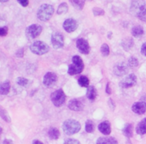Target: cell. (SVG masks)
I'll list each match as a JSON object with an SVG mask.
<instances>
[{
	"label": "cell",
	"instance_id": "obj_17",
	"mask_svg": "<svg viewBox=\"0 0 146 144\" xmlns=\"http://www.w3.org/2000/svg\"><path fill=\"white\" fill-rule=\"evenodd\" d=\"M96 144H118L114 137H100L96 141Z\"/></svg>",
	"mask_w": 146,
	"mask_h": 144
},
{
	"label": "cell",
	"instance_id": "obj_27",
	"mask_svg": "<svg viewBox=\"0 0 146 144\" xmlns=\"http://www.w3.org/2000/svg\"><path fill=\"white\" fill-rule=\"evenodd\" d=\"M133 45V40L131 38H126L122 42V46L125 50H129Z\"/></svg>",
	"mask_w": 146,
	"mask_h": 144
},
{
	"label": "cell",
	"instance_id": "obj_2",
	"mask_svg": "<svg viewBox=\"0 0 146 144\" xmlns=\"http://www.w3.org/2000/svg\"><path fill=\"white\" fill-rule=\"evenodd\" d=\"M72 64L70 65L69 66L67 73L70 75H75L82 73L85 67V65L82 58L80 56L75 55L72 57Z\"/></svg>",
	"mask_w": 146,
	"mask_h": 144
},
{
	"label": "cell",
	"instance_id": "obj_1",
	"mask_svg": "<svg viewBox=\"0 0 146 144\" xmlns=\"http://www.w3.org/2000/svg\"><path fill=\"white\" fill-rule=\"evenodd\" d=\"M54 7L49 4H43L37 10L36 16L42 22H47L50 20L54 14Z\"/></svg>",
	"mask_w": 146,
	"mask_h": 144
},
{
	"label": "cell",
	"instance_id": "obj_15",
	"mask_svg": "<svg viewBox=\"0 0 146 144\" xmlns=\"http://www.w3.org/2000/svg\"><path fill=\"white\" fill-rule=\"evenodd\" d=\"M132 111L138 115H143L146 112V103L136 102L132 105Z\"/></svg>",
	"mask_w": 146,
	"mask_h": 144
},
{
	"label": "cell",
	"instance_id": "obj_9",
	"mask_svg": "<svg viewBox=\"0 0 146 144\" xmlns=\"http://www.w3.org/2000/svg\"><path fill=\"white\" fill-rule=\"evenodd\" d=\"M57 75L54 73L49 72L43 77V84L47 87H52L57 83Z\"/></svg>",
	"mask_w": 146,
	"mask_h": 144
},
{
	"label": "cell",
	"instance_id": "obj_11",
	"mask_svg": "<svg viewBox=\"0 0 146 144\" xmlns=\"http://www.w3.org/2000/svg\"><path fill=\"white\" fill-rule=\"evenodd\" d=\"M135 3L137 5V11L136 13V16L141 21L146 22V5L144 2L140 1H135Z\"/></svg>",
	"mask_w": 146,
	"mask_h": 144
},
{
	"label": "cell",
	"instance_id": "obj_28",
	"mask_svg": "<svg viewBox=\"0 0 146 144\" xmlns=\"http://www.w3.org/2000/svg\"><path fill=\"white\" fill-rule=\"evenodd\" d=\"M89 83L90 80L88 79V77L85 75H82L80 77V78L78 79V84L80 85V86L83 87H89Z\"/></svg>",
	"mask_w": 146,
	"mask_h": 144
},
{
	"label": "cell",
	"instance_id": "obj_34",
	"mask_svg": "<svg viewBox=\"0 0 146 144\" xmlns=\"http://www.w3.org/2000/svg\"><path fill=\"white\" fill-rule=\"evenodd\" d=\"M8 27L7 26L0 27V37H5L8 34Z\"/></svg>",
	"mask_w": 146,
	"mask_h": 144
},
{
	"label": "cell",
	"instance_id": "obj_42",
	"mask_svg": "<svg viewBox=\"0 0 146 144\" xmlns=\"http://www.w3.org/2000/svg\"><path fill=\"white\" fill-rule=\"evenodd\" d=\"M32 144H44L42 141H39V140H34L32 141Z\"/></svg>",
	"mask_w": 146,
	"mask_h": 144
},
{
	"label": "cell",
	"instance_id": "obj_29",
	"mask_svg": "<svg viewBox=\"0 0 146 144\" xmlns=\"http://www.w3.org/2000/svg\"><path fill=\"white\" fill-rule=\"evenodd\" d=\"M68 11V5L66 2L61 3L58 7V9L57 10V13L58 15H62V14L67 13Z\"/></svg>",
	"mask_w": 146,
	"mask_h": 144
},
{
	"label": "cell",
	"instance_id": "obj_5",
	"mask_svg": "<svg viewBox=\"0 0 146 144\" xmlns=\"http://www.w3.org/2000/svg\"><path fill=\"white\" fill-rule=\"evenodd\" d=\"M50 98L54 106L60 107L65 103L66 95L62 89H59L52 93Z\"/></svg>",
	"mask_w": 146,
	"mask_h": 144
},
{
	"label": "cell",
	"instance_id": "obj_45",
	"mask_svg": "<svg viewBox=\"0 0 146 144\" xmlns=\"http://www.w3.org/2000/svg\"><path fill=\"white\" fill-rule=\"evenodd\" d=\"M2 133V128L1 126H0V135H1Z\"/></svg>",
	"mask_w": 146,
	"mask_h": 144
},
{
	"label": "cell",
	"instance_id": "obj_10",
	"mask_svg": "<svg viewBox=\"0 0 146 144\" xmlns=\"http://www.w3.org/2000/svg\"><path fill=\"white\" fill-rule=\"evenodd\" d=\"M76 46L78 47V50L82 54L88 55L90 51V47L88 41L84 38H80L77 40Z\"/></svg>",
	"mask_w": 146,
	"mask_h": 144
},
{
	"label": "cell",
	"instance_id": "obj_33",
	"mask_svg": "<svg viewBox=\"0 0 146 144\" xmlns=\"http://www.w3.org/2000/svg\"><path fill=\"white\" fill-rule=\"evenodd\" d=\"M92 12H93L94 16H102V15H105V11L102 9H101L100 7H95L92 9Z\"/></svg>",
	"mask_w": 146,
	"mask_h": 144
},
{
	"label": "cell",
	"instance_id": "obj_3",
	"mask_svg": "<svg viewBox=\"0 0 146 144\" xmlns=\"http://www.w3.org/2000/svg\"><path fill=\"white\" fill-rule=\"evenodd\" d=\"M62 129L66 135H72L80 131L81 125L76 120L68 119L63 123Z\"/></svg>",
	"mask_w": 146,
	"mask_h": 144
},
{
	"label": "cell",
	"instance_id": "obj_6",
	"mask_svg": "<svg viewBox=\"0 0 146 144\" xmlns=\"http://www.w3.org/2000/svg\"><path fill=\"white\" fill-rule=\"evenodd\" d=\"M42 32V26H40V25H36V24H33L26 28L25 35L29 40H32V39H35L38 36H40Z\"/></svg>",
	"mask_w": 146,
	"mask_h": 144
},
{
	"label": "cell",
	"instance_id": "obj_39",
	"mask_svg": "<svg viewBox=\"0 0 146 144\" xmlns=\"http://www.w3.org/2000/svg\"><path fill=\"white\" fill-rule=\"evenodd\" d=\"M108 105L112 110H115V103L114 101L112 100V98H110L109 101H108Z\"/></svg>",
	"mask_w": 146,
	"mask_h": 144
},
{
	"label": "cell",
	"instance_id": "obj_16",
	"mask_svg": "<svg viewBox=\"0 0 146 144\" xmlns=\"http://www.w3.org/2000/svg\"><path fill=\"white\" fill-rule=\"evenodd\" d=\"M98 130L100 132L102 133V134L105 135H108L111 133V125L110 123L108 121H105L102 122L98 125Z\"/></svg>",
	"mask_w": 146,
	"mask_h": 144
},
{
	"label": "cell",
	"instance_id": "obj_26",
	"mask_svg": "<svg viewBox=\"0 0 146 144\" xmlns=\"http://www.w3.org/2000/svg\"><path fill=\"white\" fill-rule=\"evenodd\" d=\"M95 123H93V121H91V120H87V121L85 122V131L87 133H93L95 131Z\"/></svg>",
	"mask_w": 146,
	"mask_h": 144
},
{
	"label": "cell",
	"instance_id": "obj_8",
	"mask_svg": "<svg viewBox=\"0 0 146 144\" xmlns=\"http://www.w3.org/2000/svg\"><path fill=\"white\" fill-rule=\"evenodd\" d=\"M51 42L54 49H60L64 46V37L62 33L59 32H54L52 35Z\"/></svg>",
	"mask_w": 146,
	"mask_h": 144
},
{
	"label": "cell",
	"instance_id": "obj_18",
	"mask_svg": "<svg viewBox=\"0 0 146 144\" xmlns=\"http://www.w3.org/2000/svg\"><path fill=\"white\" fill-rule=\"evenodd\" d=\"M11 89V84L9 80H5L0 84V95H6L9 93Z\"/></svg>",
	"mask_w": 146,
	"mask_h": 144
},
{
	"label": "cell",
	"instance_id": "obj_21",
	"mask_svg": "<svg viewBox=\"0 0 146 144\" xmlns=\"http://www.w3.org/2000/svg\"><path fill=\"white\" fill-rule=\"evenodd\" d=\"M123 133L127 138H130L133 135V125L131 123H126L123 129Z\"/></svg>",
	"mask_w": 146,
	"mask_h": 144
},
{
	"label": "cell",
	"instance_id": "obj_44",
	"mask_svg": "<svg viewBox=\"0 0 146 144\" xmlns=\"http://www.w3.org/2000/svg\"><path fill=\"white\" fill-rule=\"evenodd\" d=\"M8 2V0H0V2Z\"/></svg>",
	"mask_w": 146,
	"mask_h": 144
},
{
	"label": "cell",
	"instance_id": "obj_31",
	"mask_svg": "<svg viewBox=\"0 0 146 144\" xmlns=\"http://www.w3.org/2000/svg\"><path fill=\"white\" fill-rule=\"evenodd\" d=\"M16 83H17L19 85L22 86V87H25V86L27 85L28 83H29V80L25 78V77H19L17 78Z\"/></svg>",
	"mask_w": 146,
	"mask_h": 144
},
{
	"label": "cell",
	"instance_id": "obj_13",
	"mask_svg": "<svg viewBox=\"0 0 146 144\" xmlns=\"http://www.w3.org/2000/svg\"><path fill=\"white\" fill-rule=\"evenodd\" d=\"M68 108L73 111H81L84 108V104L80 100L73 98L68 103Z\"/></svg>",
	"mask_w": 146,
	"mask_h": 144
},
{
	"label": "cell",
	"instance_id": "obj_41",
	"mask_svg": "<svg viewBox=\"0 0 146 144\" xmlns=\"http://www.w3.org/2000/svg\"><path fill=\"white\" fill-rule=\"evenodd\" d=\"M2 144H14L13 141L10 139H5L4 140L3 143Z\"/></svg>",
	"mask_w": 146,
	"mask_h": 144
},
{
	"label": "cell",
	"instance_id": "obj_35",
	"mask_svg": "<svg viewBox=\"0 0 146 144\" xmlns=\"http://www.w3.org/2000/svg\"><path fill=\"white\" fill-rule=\"evenodd\" d=\"M64 144H80L79 141L74 138H68L64 141Z\"/></svg>",
	"mask_w": 146,
	"mask_h": 144
},
{
	"label": "cell",
	"instance_id": "obj_37",
	"mask_svg": "<svg viewBox=\"0 0 146 144\" xmlns=\"http://www.w3.org/2000/svg\"><path fill=\"white\" fill-rule=\"evenodd\" d=\"M140 52H141V54L143 55H144L145 57H146V42L142 45L141 49H140Z\"/></svg>",
	"mask_w": 146,
	"mask_h": 144
},
{
	"label": "cell",
	"instance_id": "obj_12",
	"mask_svg": "<svg viewBox=\"0 0 146 144\" xmlns=\"http://www.w3.org/2000/svg\"><path fill=\"white\" fill-rule=\"evenodd\" d=\"M78 27V24L75 19L72 18H69L67 19L63 23V28L67 32L71 33V32H75Z\"/></svg>",
	"mask_w": 146,
	"mask_h": 144
},
{
	"label": "cell",
	"instance_id": "obj_43",
	"mask_svg": "<svg viewBox=\"0 0 146 144\" xmlns=\"http://www.w3.org/2000/svg\"><path fill=\"white\" fill-rule=\"evenodd\" d=\"M111 35H112V32H110L109 35H108V37L109 38V39H111Z\"/></svg>",
	"mask_w": 146,
	"mask_h": 144
},
{
	"label": "cell",
	"instance_id": "obj_24",
	"mask_svg": "<svg viewBox=\"0 0 146 144\" xmlns=\"http://www.w3.org/2000/svg\"><path fill=\"white\" fill-rule=\"evenodd\" d=\"M70 2L72 5L78 10H82L85 5V1L84 0H70Z\"/></svg>",
	"mask_w": 146,
	"mask_h": 144
},
{
	"label": "cell",
	"instance_id": "obj_36",
	"mask_svg": "<svg viewBox=\"0 0 146 144\" xmlns=\"http://www.w3.org/2000/svg\"><path fill=\"white\" fill-rule=\"evenodd\" d=\"M16 56L19 58H21V57H24V55H25V50L24 48H21V49H19L16 52Z\"/></svg>",
	"mask_w": 146,
	"mask_h": 144
},
{
	"label": "cell",
	"instance_id": "obj_25",
	"mask_svg": "<svg viewBox=\"0 0 146 144\" xmlns=\"http://www.w3.org/2000/svg\"><path fill=\"white\" fill-rule=\"evenodd\" d=\"M0 117L7 123H10L11 122V118L9 116V113L7 111H6L5 108L0 105Z\"/></svg>",
	"mask_w": 146,
	"mask_h": 144
},
{
	"label": "cell",
	"instance_id": "obj_32",
	"mask_svg": "<svg viewBox=\"0 0 146 144\" xmlns=\"http://www.w3.org/2000/svg\"><path fill=\"white\" fill-rule=\"evenodd\" d=\"M139 65V62L138 60H137L136 57H130L128 60V65L130 66V67H137Z\"/></svg>",
	"mask_w": 146,
	"mask_h": 144
},
{
	"label": "cell",
	"instance_id": "obj_38",
	"mask_svg": "<svg viewBox=\"0 0 146 144\" xmlns=\"http://www.w3.org/2000/svg\"><path fill=\"white\" fill-rule=\"evenodd\" d=\"M17 2L24 7H26L29 5V1L28 0H18Z\"/></svg>",
	"mask_w": 146,
	"mask_h": 144
},
{
	"label": "cell",
	"instance_id": "obj_4",
	"mask_svg": "<svg viewBox=\"0 0 146 144\" xmlns=\"http://www.w3.org/2000/svg\"><path fill=\"white\" fill-rule=\"evenodd\" d=\"M29 49L34 54L37 55H43L48 53L50 50V47L42 41H36L30 45Z\"/></svg>",
	"mask_w": 146,
	"mask_h": 144
},
{
	"label": "cell",
	"instance_id": "obj_14",
	"mask_svg": "<svg viewBox=\"0 0 146 144\" xmlns=\"http://www.w3.org/2000/svg\"><path fill=\"white\" fill-rule=\"evenodd\" d=\"M128 71V68L126 64L124 63H119L115 65L113 69L114 74L117 76H123L125 74H127Z\"/></svg>",
	"mask_w": 146,
	"mask_h": 144
},
{
	"label": "cell",
	"instance_id": "obj_40",
	"mask_svg": "<svg viewBox=\"0 0 146 144\" xmlns=\"http://www.w3.org/2000/svg\"><path fill=\"white\" fill-rule=\"evenodd\" d=\"M105 92L108 95H110L112 93V90L111 88H110V83L108 82L106 85V89H105Z\"/></svg>",
	"mask_w": 146,
	"mask_h": 144
},
{
	"label": "cell",
	"instance_id": "obj_30",
	"mask_svg": "<svg viewBox=\"0 0 146 144\" xmlns=\"http://www.w3.org/2000/svg\"><path fill=\"white\" fill-rule=\"evenodd\" d=\"M100 52L101 54L104 57H107V56L109 55L110 54V47L107 44H103L100 47Z\"/></svg>",
	"mask_w": 146,
	"mask_h": 144
},
{
	"label": "cell",
	"instance_id": "obj_22",
	"mask_svg": "<svg viewBox=\"0 0 146 144\" xmlns=\"http://www.w3.org/2000/svg\"><path fill=\"white\" fill-rule=\"evenodd\" d=\"M131 34L134 37H140L144 34L143 27L140 25H136L133 27L131 29Z\"/></svg>",
	"mask_w": 146,
	"mask_h": 144
},
{
	"label": "cell",
	"instance_id": "obj_23",
	"mask_svg": "<svg viewBox=\"0 0 146 144\" xmlns=\"http://www.w3.org/2000/svg\"><path fill=\"white\" fill-rule=\"evenodd\" d=\"M60 135V133L59 130L55 127H51L48 131V136L52 140L58 139Z\"/></svg>",
	"mask_w": 146,
	"mask_h": 144
},
{
	"label": "cell",
	"instance_id": "obj_20",
	"mask_svg": "<svg viewBox=\"0 0 146 144\" xmlns=\"http://www.w3.org/2000/svg\"><path fill=\"white\" fill-rule=\"evenodd\" d=\"M87 97L90 101L93 102L97 98V90L93 85H90L88 87L87 90Z\"/></svg>",
	"mask_w": 146,
	"mask_h": 144
},
{
	"label": "cell",
	"instance_id": "obj_19",
	"mask_svg": "<svg viewBox=\"0 0 146 144\" xmlns=\"http://www.w3.org/2000/svg\"><path fill=\"white\" fill-rule=\"evenodd\" d=\"M136 133L138 135H145L146 134V118L142 120L137 125Z\"/></svg>",
	"mask_w": 146,
	"mask_h": 144
},
{
	"label": "cell",
	"instance_id": "obj_7",
	"mask_svg": "<svg viewBox=\"0 0 146 144\" xmlns=\"http://www.w3.org/2000/svg\"><path fill=\"white\" fill-rule=\"evenodd\" d=\"M136 83H137V77L135 76V75L132 73V74H130L125 77L120 82L119 85L122 88H129V87L135 85Z\"/></svg>",
	"mask_w": 146,
	"mask_h": 144
}]
</instances>
